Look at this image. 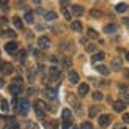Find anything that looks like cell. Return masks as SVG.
Returning a JSON list of instances; mask_svg holds the SVG:
<instances>
[{"label": "cell", "instance_id": "obj_6", "mask_svg": "<svg viewBox=\"0 0 129 129\" xmlns=\"http://www.w3.org/2000/svg\"><path fill=\"white\" fill-rule=\"evenodd\" d=\"M49 77H50V79H52V80H60V69L58 68H50L49 69Z\"/></svg>", "mask_w": 129, "mask_h": 129}, {"label": "cell", "instance_id": "obj_47", "mask_svg": "<svg viewBox=\"0 0 129 129\" xmlns=\"http://www.w3.org/2000/svg\"><path fill=\"white\" fill-rule=\"evenodd\" d=\"M126 60H127V61H129V54H126Z\"/></svg>", "mask_w": 129, "mask_h": 129}, {"label": "cell", "instance_id": "obj_23", "mask_svg": "<svg viewBox=\"0 0 129 129\" xmlns=\"http://www.w3.org/2000/svg\"><path fill=\"white\" fill-rule=\"evenodd\" d=\"M71 28L74 31H82V24L79 21H74V22H71Z\"/></svg>", "mask_w": 129, "mask_h": 129}, {"label": "cell", "instance_id": "obj_17", "mask_svg": "<svg viewBox=\"0 0 129 129\" xmlns=\"http://www.w3.org/2000/svg\"><path fill=\"white\" fill-rule=\"evenodd\" d=\"M44 19H46V21H55V19H57V13L55 11H46V13H44Z\"/></svg>", "mask_w": 129, "mask_h": 129}, {"label": "cell", "instance_id": "obj_22", "mask_svg": "<svg viewBox=\"0 0 129 129\" xmlns=\"http://www.w3.org/2000/svg\"><path fill=\"white\" fill-rule=\"evenodd\" d=\"M104 52H98V54H94L93 55V58H91V61L93 63H98V61H101V60H104Z\"/></svg>", "mask_w": 129, "mask_h": 129}, {"label": "cell", "instance_id": "obj_14", "mask_svg": "<svg viewBox=\"0 0 129 129\" xmlns=\"http://www.w3.org/2000/svg\"><path fill=\"white\" fill-rule=\"evenodd\" d=\"M88 85H87V83H82V85H79V90H77V93H79V96H82V98H83V96H87V93H88Z\"/></svg>", "mask_w": 129, "mask_h": 129}, {"label": "cell", "instance_id": "obj_46", "mask_svg": "<svg viewBox=\"0 0 129 129\" xmlns=\"http://www.w3.org/2000/svg\"><path fill=\"white\" fill-rule=\"evenodd\" d=\"M3 85H5V82H3V79H0V88H2Z\"/></svg>", "mask_w": 129, "mask_h": 129}, {"label": "cell", "instance_id": "obj_33", "mask_svg": "<svg viewBox=\"0 0 129 129\" xmlns=\"http://www.w3.org/2000/svg\"><path fill=\"white\" fill-rule=\"evenodd\" d=\"M17 57H19V60H21V61H25V57H27V52H25V50H21Z\"/></svg>", "mask_w": 129, "mask_h": 129}, {"label": "cell", "instance_id": "obj_18", "mask_svg": "<svg viewBox=\"0 0 129 129\" xmlns=\"http://www.w3.org/2000/svg\"><path fill=\"white\" fill-rule=\"evenodd\" d=\"M96 71H98V73H101L102 76H107L109 73H110V69H109L107 66H104V64H98V66H96Z\"/></svg>", "mask_w": 129, "mask_h": 129}, {"label": "cell", "instance_id": "obj_41", "mask_svg": "<svg viewBox=\"0 0 129 129\" xmlns=\"http://www.w3.org/2000/svg\"><path fill=\"white\" fill-rule=\"evenodd\" d=\"M123 121H124V123H129V113H124L123 115Z\"/></svg>", "mask_w": 129, "mask_h": 129}, {"label": "cell", "instance_id": "obj_43", "mask_svg": "<svg viewBox=\"0 0 129 129\" xmlns=\"http://www.w3.org/2000/svg\"><path fill=\"white\" fill-rule=\"evenodd\" d=\"M5 5H8V0H0V6H5Z\"/></svg>", "mask_w": 129, "mask_h": 129}, {"label": "cell", "instance_id": "obj_25", "mask_svg": "<svg viewBox=\"0 0 129 129\" xmlns=\"http://www.w3.org/2000/svg\"><path fill=\"white\" fill-rule=\"evenodd\" d=\"M24 19H25V22L33 24V13H31V11H27V13H25V16H24Z\"/></svg>", "mask_w": 129, "mask_h": 129}, {"label": "cell", "instance_id": "obj_13", "mask_svg": "<svg viewBox=\"0 0 129 129\" xmlns=\"http://www.w3.org/2000/svg\"><path fill=\"white\" fill-rule=\"evenodd\" d=\"M68 79H69V82H71V83H79V74H77L76 71H69Z\"/></svg>", "mask_w": 129, "mask_h": 129}, {"label": "cell", "instance_id": "obj_42", "mask_svg": "<svg viewBox=\"0 0 129 129\" xmlns=\"http://www.w3.org/2000/svg\"><path fill=\"white\" fill-rule=\"evenodd\" d=\"M33 79H35V73L30 71V73H28V80H33Z\"/></svg>", "mask_w": 129, "mask_h": 129}, {"label": "cell", "instance_id": "obj_34", "mask_svg": "<svg viewBox=\"0 0 129 129\" xmlns=\"http://www.w3.org/2000/svg\"><path fill=\"white\" fill-rule=\"evenodd\" d=\"M0 107H2L3 112H8V102H6V101H2V102H0Z\"/></svg>", "mask_w": 129, "mask_h": 129}, {"label": "cell", "instance_id": "obj_49", "mask_svg": "<svg viewBox=\"0 0 129 129\" xmlns=\"http://www.w3.org/2000/svg\"><path fill=\"white\" fill-rule=\"evenodd\" d=\"M73 129H77V127H73Z\"/></svg>", "mask_w": 129, "mask_h": 129}, {"label": "cell", "instance_id": "obj_26", "mask_svg": "<svg viewBox=\"0 0 129 129\" xmlns=\"http://www.w3.org/2000/svg\"><path fill=\"white\" fill-rule=\"evenodd\" d=\"M87 36H88V38H91V40H96V38H98V31H96V30H93V28H88V31H87Z\"/></svg>", "mask_w": 129, "mask_h": 129}, {"label": "cell", "instance_id": "obj_32", "mask_svg": "<svg viewBox=\"0 0 129 129\" xmlns=\"http://www.w3.org/2000/svg\"><path fill=\"white\" fill-rule=\"evenodd\" d=\"M80 129H93V124H91V123H88V121H85V123H82Z\"/></svg>", "mask_w": 129, "mask_h": 129}, {"label": "cell", "instance_id": "obj_27", "mask_svg": "<svg viewBox=\"0 0 129 129\" xmlns=\"http://www.w3.org/2000/svg\"><path fill=\"white\" fill-rule=\"evenodd\" d=\"M98 110H99V109H98V107H94V106H93V107H90V110H88V115H90V117L93 118V117H96V115H98Z\"/></svg>", "mask_w": 129, "mask_h": 129}, {"label": "cell", "instance_id": "obj_15", "mask_svg": "<svg viewBox=\"0 0 129 129\" xmlns=\"http://www.w3.org/2000/svg\"><path fill=\"white\" fill-rule=\"evenodd\" d=\"M121 64H123V61H121V58H113L112 60V69L113 71H120V68H121Z\"/></svg>", "mask_w": 129, "mask_h": 129}, {"label": "cell", "instance_id": "obj_37", "mask_svg": "<svg viewBox=\"0 0 129 129\" xmlns=\"http://www.w3.org/2000/svg\"><path fill=\"white\" fill-rule=\"evenodd\" d=\"M63 10V14H64V17L68 19V21H71V13H68V10L66 8H61Z\"/></svg>", "mask_w": 129, "mask_h": 129}, {"label": "cell", "instance_id": "obj_48", "mask_svg": "<svg viewBox=\"0 0 129 129\" xmlns=\"http://www.w3.org/2000/svg\"><path fill=\"white\" fill-rule=\"evenodd\" d=\"M121 129H126V127H121Z\"/></svg>", "mask_w": 129, "mask_h": 129}, {"label": "cell", "instance_id": "obj_16", "mask_svg": "<svg viewBox=\"0 0 129 129\" xmlns=\"http://www.w3.org/2000/svg\"><path fill=\"white\" fill-rule=\"evenodd\" d=\"M13 71H14V68H13L11 63H5L2 66V73L3 74H13Z\"/></svg>", "mask_w": 129, "mask_h": 129}, {"label": "cell", "instance_id": "obj_10", "mask_svg": "<svg viewBox=\"0 0 129 129\" xmlns=\"http://www.w3.org/2000/svg\"><path fill=\"white\" fill-rule=\"evenodd\" d=\"M16 49H17V44L14 41H10V43H6L5 44V50L8 54H13V52H16Z\"/></svg>", "mask_w": 129, "mask_h": 129}, {"label": "cell", "instance_id": "obj_38", "mask_svg": "<svg viewBox=\"0 0 129 129\" xmlns=\"http://www.w3.org/2000/svg\"><path fill=\"white\" fill-rule=\"evenodd\" d=\"M5 129H21V126H19V124H17V123H13V124H11V126H6V127H5Z\"/></svg>", "mask_w": 129, "mask_h": 129}, {"label": "cell", "instance_id": "obj_19", "mask_svg": "<svg viewBox=\"0 0 129 129\" xmlns=\"http://www.w3.org/2000/svg\"><path fill=\"white\" fill-rule=\"evenodd\" d=\"M13 24H14V27H16V28H19V30H21V28L24 27L22 19L19 17V16H14V17H13Z\"/></svg>", "mask_w": 129, "mask_h": 129}, {"label": "cell", "instance_id": "obj_45", "mask_svg": "<svg viewBox=\"0 0 129 129\" xmlns=\"http://www.w3.org/2000/svg\"><path fill=\"white\" fill-rule=\"evenodd\" d=\"M31 2H33V3H36V5H40V3H41V0H31Z\"/></svg>", "mask_w": 129, "mask_h": 129}, {"label": "cell", "instance_id": "obj_36", "mask_svg": "<svg viewBox=\"0 0 129 129\" xmlns=\"http://www.w3.org/2000/svg\"><path fill=\"white\" fill-rule=\"evenodd\" d=\"M87 52H96V46H94V44H88V46H87Z\"/></svg>", "mask_w": 129, "mask_h": 129}, {"label": "cell", "instance_id": "obj_21", "mask_svg": "<svg viewBox=\"0 0 129 129\" xmlns=\"http://www.w3.org/2000/svg\"><path fill=\"white\" fill-rule=\"evenodd\" d=\"M127 8H129V6L126 3H118L117 6H115V11H117V13H126Z\"/></svg>", "mask_w": 129, "mask_h": 129}, {"label": "cell", "instance_id": "obj_4", "mask_svg": "<svg viewBox=\"0 0 129 129\" xmlns=\"http://www.w3.org/2000/svg\"><path fill=\"white\" fill-rule=\"evenodd\" d=\"M43 94H44V98L46 99H49V101H54L55 98H57V88L54 87V88H46L43 91Z\"/></svg>", "mask_w": 129, "mask_h": 129}, {"label": "cell", "instance_id": "obj_29", "mask_svg": "<svg viewBox=\"0 0 129 129\" xmlns=\"http://www.w3.org/2000/svg\"><path fill=\"white\" fill-rule=\"evenodd\" d=\"M102 98H104V96H102L101 91H93V99H94V101H101Z\"/></svg>", "mask_w": 129, "mask_h": 129}, {"label": "cell", "instance_id": "obj_28", "mask_svg": "<svg viewBox=\"0 0 129 129\" xmlns=\"http://www.w3.org/2000/svg\"><path fill=\"white\" fill-rule=\"evenodd\" d=\"M5 36H6V38H10V40H14V38H16V31H13V30H6V31H5Z\"/></svg>", "mask_w": 129, "mask_h": 129}, {"label": "cell", "instance_id": "obj_9", "mask_svg": "<svg viewBox=\"0 0 129 129\" xmlns=\"http://www.w3.org/2000/svg\"><path fill=\"white\" fill-rule=\"evenodd\" d=\"M120 93H121V98H123L124 102H129V93H127V87L126 85H120Z\"/></svg>", "mask_w": 129, "mask_h": 129}, {"label": "cell", "instance_id": "obj_24", "mask_svg": "<svg viewBox=\"0 0 129 129\" xmlns=\"http://www.w3.org/2000/svg\"><path fill=\"white\" fill-rule=\"evenodd\" d=\"M71 115H73V112H71L69 109H63V110H61V117H63V120H71Z\"/></svg>", "mask_w": 129, "mask_h": 129}, {"label": "cell", "instance_id": "obj_1", "mask_svg": "<svg viewBox=\"0 0 129 129\" xmlns=\"http://www.w3.org/2000/svg\"><path fill=\"white\" fill-rule=\"evenodd\" d=\"M16 109L19 110V113L21 115H27L30 112V102L27 98H24L21 101H17V104H16Z\"/></svg>", "mask_w": 129, "mask_h": 129}, {"label": "cell", "instance_id": "obj_35", "mask_svg": "<svg viewBox=\"0 0 129 129\" xmlns=\"http://www.w3.org/2000/svg\"><path fill=\"white\" fill-rule=\"evenodd\" d=\"M91 16H93V17H98V19H99V17L102 16V13H101V11H98V10H91Z\"/></svg>", "mask_w": 129, "mask_h": 129}, {"label": "cell", "instance_id": "obj_11", "mask_svg": "<svg viewBox=\"0 0 129 129\" xmlns=\"http://www.w3.org/2000/svg\"><path fill=\"white\" fill-rule=\"evenodd\" d=\"M113 109L117 112H123L124 109H126V102L124 101H115L113 102Z\"/></svg>", "mask_w": 129, "mask_h": 129}, {"label": "cell", "instance_id": "obj_7", "mask_svg": "<svg viewBox=\"0 0 129 129\" xmlns=\"http://www.w3.org/2000/svg\"><path fill=\"white\" fill-rule=\"evenodd\" d=\"M110 121H112V118L109 117V115H101L99 117V126L101 127H107L110 124Z\"/></svg>", "mask_w": 129, "mask_h": 129}, {"label": "cell", "instance_id": "obj_44", "mask_svg": "<svg viewBox=\"0 0 129 129\" xmlns=\"http://www.w3.org/2000/svg\"><path fill=\"white\" fill-rule=\"evenodd\" d=\"M123 24H126V25H129V17H124V19H123Z\"/></svg>", "mask_w": 129, "mask_h": 129}, {"label": "cell", "instance_id": "obj_39", "mask_svg": "<svg viewBox=\"0 0 129 129\" xmlns=\"http://www.w3.org/2000/svg\"><path fill=\"white\" fill-rule=\"evenodd\" d=\"M71 123H69V120H64V123H63V129H69Z\"/></svg>", "mask_w": 129, "mask_h": 129}, {"label": "cell", "instance_id": "obj_3", "mask_svg": "<svg viewBox=\"0 0 129 129\" xmlns=\"http://www.w3.org/2000/svg\"><path fill=\"white\" fill-rule=\"evenodd\" d=\"M38 47H40L41 50H46L50 47V40L47 36H41V38H38Z\"/></svg>", "mask_w": 129, "mask_h": 129}, {"label": "cell", "instance_id": "obj_40", "mask_svg": "<svg viewBox=\"0 0 129 129\" xmlns=\"http://www.w3.org/2000/svg\"><path fill=\"white\" fill-rule=\"evenodd\" d=\"M27 93H28V96H31V94H36V90H35V88H28V91H27Z\"/></svg>", "mask_w": 129, "mask_h": 129}, {"label": "cell", "instance_id": "obj_20", "mask_svg": "<svg viewBox=\"0 0 129 129\" xmlns=\"http://www.w3.org/2000/svg\"><path fill=\"white\" fill-rule=\"evenodd\" d=\"M104 31H106V33H109V35L115 33V31H117V25H115V24H109V25H106V27H104Z\"/></svg>", "mask_w": 129, "mask_h": 129}, {"label": "cell", "instance_id": "obj_31", "mask_svg": "<svg viewBox=\"0 0 129 129\" xmlns=\"http://www.w3.org/2000/svg\"><path fill=\"white\" fill-rule=\"evenodd\" d=\"M63 66L64 68H71V64H73V61H71V58H68V57H66V58H63Z\"/></svg>", "mask_w": 129, "mask_h": 129}, {"label": "cell", "instance_id": "obj_30", "mask_svg": "<svg viewBox=\"0 0 129 129\" xmlns=\"http://www.w3.org/2000/svg\"><path fill=\"white\" fill-rule=\"evenodd\" d=\"M47 129H58V124H57V121H49V123L46 124Z\"/></svg>", "mask_w": 129, "mask_h": 129}, {"label": "cell", "instance_id": "obj_5", "mask_svg": "<svg viewBox=\"0 0 129 129\" xmlns=\"http://www.w3.org/2000/svg\"><path fill=\"white\" fill-rule=\"evenodd\" d=\"M68 101H69V104L73 106V109L76 112H79L80 110V104H79V101H77V98L74 94H68Z\"/></svg>", "mask_w": 129, "mask_h": 129}, {"label": "cell", "instance_id": "obj_2", "mask_svg": "<svg viewBox=\"0 0 129 129\" xmlns=\"http://www.w3.org/2000/svg\"><path fill=\"white\" fill-rule=\"evenodd\" d=\"M46 110H47V106L44 104L43 101H36L35 102V112H36V117L38 118H43L44 113H46Z\"/></svg>", "mask_w": 129, "mask_h": 129}, {"label": "cell", "instance_id": "obj_12", "mask_svg": "<svg viewBox=\"0 0 129 129\" xmlns=\"http://www.w3.org/2000/svg\"><path fill=\"white\" fill-rule=\"evenodd\" d=\"M71 13H73L74 16H82L83 14V8L80 5H73L71 6Z\"/></svg>", "mask_w": 129, "mask_h": 129}, {"label": "cell", "instance_id": "obj_8", "mask_svg": "<svg viewBox=\"0 0 129 129\" xmlns=\"http://www.w3.org/2000/svg\"><path fill=\"white\" fill-rule=\"evenodd\" d=\"M10 91H11V94L17 96L19 93L22 91V87H21V83H16V82H13V83H11V87H10Z\"/></svg>", "mask_w": 129, "mask_h": 129}]
</instances>
